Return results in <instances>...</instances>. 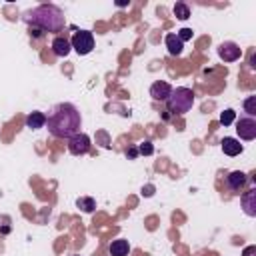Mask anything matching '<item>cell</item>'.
Wrapping results in <instances>:
<instances>
[{"mask_svg": "<svg viewBox=\"0 0 256 256\" xmlns=\"http://www.w3.org/2000/svg\"><path fill=\"white\" fill-rule=\"evenodd\" d=\"M46 126L54 138H72L82 126L80 110L70 102H60L46 116Z\"/></svg>", "mask_w": 256, "mask_h": 256, "instance_id": "1", "label": "cell"}, {"mask_svg": "<svg viewBox=\"0 0 256 256\" xmlns=\"http://www.w3.org/2000/svg\"><path fill=\"white\" fill-rule=\"evenodd\" d=\"M22 18L30 28L38 32H60L66 24L62 10L54 4H40L32 10H26Z\"/></svg>", "mask_w": 256, "mask_h": 256, "instance_id": "2", "label": "cell"}, {"mask_svg": "<svg viewBox=\"0 0 256 256\" xmlns=\"http://www.w3.org/2000/svg\"><path fill=\"white\" fill-rule=\"evenodd\" d=\"M194 104V92L188 86H178L172 88L168 100H166V108L170 114H186Z\"/></svg>", "mask_w": 256, "mask_h": 256, "instance_id": "3", "label": "cell"}, {"mask_svg": "<svg viewBox=\"0 0 256 256\" xmlns=\"http://www.w3.org/2000/svg\"><path fill=\"white\" fill-rule=\"evenodd\" d=\"M70 46L72 50H76L80 56H86L92 52L94 48V34L90 30H76L72 40H70Z\"/></svg>", "mask_w": 256, "mask_h": 256, "instance_id": "4", "label": "cell"}, {"mask_svg": "<svg viewBox=\"0 0 256 256\" xmlns=\"http://www.w3.org/2000/svg\"><path fill=\"white\" fill-rule=\"evenodd\" d=\"M90 146H92L90 136L84 134V132H78V134H74L72 138H68V152L74 154V156L86 154V152L90 150Z\"/></svg>", "mask_w": 256, "mask_h": 256, "instance_id": "5", "label": "cell"}, {"mask_svg": "<svg viewBox=\"0 0 256 256\" xmlns=\"http://www.w3.org/2000/svg\"><path fill=\"white\" fill-rule=\"evenodd\" d=\"M236 132L242 140H254L256 138V118L250 116H242L236 122Z\"/></svg>", "mask_w": 256, "mask_h": 256, "instance_id": "6", "label": "cell"}, {"mask_svg": "<svg viewBox=\"0 0 256 256\" xmlns=\"http://www.w3.org/2000/svg\"><path fill=\"white\" fill-rule=\"evenodd\" d=\"M218 56L224 60V62H236L240 56H242V48L236 44V42H222L218 46Z\"/></svg>", "mask_w": 256, "mask_h": 256, "instance_id": "7", "label": "cell"}, {"mask_svg": "<svg viewBox=\"0 0 256 256\" xmlns=\"http://www.w3.org/2000/svg\"><path fill=\"white\" fill-rule=\"evenodd\" d=\"M248 180H250L248 174L242 172V170H234V172H230V174L226 176V184H228V188H230L232 192H242V190L246 188Z\"/></svg>", "mask_w": 256, "mask_h": 256, "instance_id": "8", "label": "cell"}, {"mask_svg": "<svg viewBox=\"0 0 256 256\" xmlns=\"http://www.w3.org/2000/svg\"><path fill=\"white\" fill-rule=\"evenodd\" d=\"M240 202H242L244 214L250 216V218H254V216H256V188L246 190V192L240 196Z\"/></svg>", "mask_w": 256, "mask_h": 256, "instance_id": "9", "label": "cell"}, {"mask_svg": "<svg viewBox=\"0 0 256 256\" xmlns=\"http://www.w3.org/2000/svg\"><path fill=\"white\" fill-rule=\"evenodd\" d=\"M170 92H172V86L168 82H164V80H156L150 86V96L154 100H160V102H166L168 96H170Z\"/></svg>", "mask_w": 256, "mask_h": 256, "instance_id": "10", "label": "cell"}, {"mask_svg": "<svg viewBox=\"0 0 256 256\" xmlns=\"http://www.w3.org/2000/svg\"><path fill=\"white\" fill-rule=\"evenodd\" d=\"M220 146H222V152H224L226 156H238V154L244 150V146L240 144V140H236V138H232V136L222 138Z\"/></svg>", "mask_w": 256, "mask_h": 256, "instance_id": "11", "label": "cell"}, {"mask_svg": "<svg viewBox=\"0 0 256 256\" xmlns=\"http://www.w3.org/2000/svg\"><path fill=\"white\" fill-rule=\"evenodd\" d=\"M70 50H72V46H70V40H68V38H64V36H56V38L52 40V52H54L56 56L64 58V56L70 54Z\"/></svg>", "mask_w": 256, "mask_h": 256, "instance_id": "12", "label": "cell"}, {"mask_svg": "<svg viewBox=\"0 0 256 256\" xmlns=\"http://www.w3.org/2000/svg\"><path fill=\"white\" fill-rule=\"evenodd\" d=\"M164 42H166V48H168V52H170L172 56H180V54H182L184 42H182V40H180L176 34H166Z\"/></svg>", "mask_w": 256, "mask_h": 256, "instance_id": "13", "label": "cell"}, {"mask_svg": "<svg viewBox=\"0 0 256 256\" xmlns=\"http://www.w3.org/2000/svg\"><path fill=\"white\" fill-rule=\"evenodd\" d=\"M44 124H46V114H44V112L34 110V112H30V114L26 116V128H30V130H38V128H42Z\"/></svg>", "mask_w": 256, "mask_h": 256, "instance_id": "14", "label": "cell"}, {"mask_svg": "<svg viewBox=\"0 0 256 256\" xmlns=\"http://www.w3.org/2000/svg\"><path fill=\"white\" fill-rule=\"evenodd\" d=\"M108 252H110V256H128V252H130V244H128V240L118 238V240H114V242L110 244Z\"/></svg>", "mask_w": 256, "mask_h": 256, "instance_id": "15", "label": "cell"}, {"mask_svg": "<svg viewBox=\"0 0 256 256\" xmlns=\"http://www.w3.org/2000/svg\"><path fill=\"white\" fill-rule=\"evenodd\" d=\"M76 206H78L82 212H94V208H96V200L90 198V196H80V198L76 200Z\"/></svg>", "mask_w": 256, "mask_h": 256, "instance_id": "16", "label": "cell"}, {"mask_svg": "<svg viewBox=\"0 0 256 256\" xmlns=\"http://www.w3.org/2000/svg\"><path fill=\"white\" fill-rule=\"evenodd\" d=\"M174 16L178 20H188L190 18V6L186 2H176L174 4Z\"/></svg>", "mask_w": 256, "mask_h": 256, "instance_id": "17", "label": "cell"}, {"mask_svg": "<svg viewBox=\"0 0 256 256\" xmlns=\"http://www.w3.org/2000/svg\"><path fill=\"white\" fill-rule=\"evenodd\" d=\"M244 112L250 118L256 116V96H246V100H244Z\"/></svg>", "mask_w": 256, "mask_h": 256, "instance_id": "18", "label": "cell"}, {"mask_svg": "<svg viewBox=\"0 0 256 256\" xmlns=\"http://www.w3.org/2000/svg\"><path fill=\"white\" fill-rule=\"evenodd\" d=\"M234 118H236V112H234L232 108H228V110H224V112L220 114V124H222V126H230V124L234 122Z\"/></svg>", "mask_w": 256, "mask_h": 256, "instance_id": "19", "label": "cell"}, {"mask_svg": "<svg viewBox=\"0 0 256 256\" xmlns=\"http://www.w3.org/2000/svg\"><path fill=\"white\" fill-rule=\"evenodd\" d=\"M154 152V146H152V142H142L140 146H138V154H144V156H148V154H152Z\"/></svg>", "mask_w": 256, "mask_h": 256, "instance_id": "20", "label": "cell"}, {"mask_svg": "<svg viewBox=\"0 0 256 256\" xmlns=\"http://www.w3.org/2000/svg\"><path fill=\"white\" fill-rule=\"evenodd\" d=\"M182 42H186V40H190L192 38V30L190 28H182V30H178V34H176Z\"/></svg>", "mask_w": 256, "mask_h": 256, "instance_id": "21", "label": "cell"}, {"mask_svg": "<svg viewBox=\"0 0 256 256\" xmlns=\"http://www.w3.org/2000/svg\"><path fill=\"white\" fill-rule=\"evenodd\" d=\"M242 256H256V246H254V244L246 246V248L242 250Z\"/></svg>", "mask_w": 256, "mask_h": 256, "instance_id": "22", "label": "cell"}, {"mask_svg": "<svg viewBox=\"0 0 256 256\" xmlns=\"http://www.w3.org/2000/svg\"><path fill=\"white\" fill-rule=\"evenodd\" d=\"M126 154H128V158H136V156H138V148H136V146H132L130 150H126Z\"/></svg>", "mask_w": 256, "mask_h": 256, "instance_id": "23", "label": "cell"}, {"mask_svg": "<svg viewBox=\"0 0 256 256\" xmlns=\"http://www.w3.org/2000/svg\"><path fill=\"white\" fill-rule=\"evenodd\" d=\"M152 190H154V186H146V192H144V194H146V196H152Z\"/></svg>", "mask_w": 256, "mask_h": 256, "instance_id": "24", "label": "cell"}, {"mask_svg": "<svg viewBox=\"0 0 256 256\" xmlns=\"http://www.w3.org/2000/svg\"><path fill=\"white\" fill-rule=\"evenodd\" d=\"M74 256H78V254H74Z\"/></svg>", "mask_w": 256, "mask_h": 256, "instance_id": "25", "label": "cell"}]
</instances>
